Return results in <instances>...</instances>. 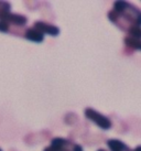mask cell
I'll use <instances>...</instances> for the list:
<instances>
[{
    "instance_id": "cell-1",
    "label": "cell",
    "mask_w": 141,
    "mask_h": 151,
    "mask_svg": "<svg viewBox=\"0 0 141 151\" xmlns=\"http://www.w3.org/2000/svg\"><path fill=\"white\" fill-rule=\"evenodd\" d=\"M114 11L124 18L130 25H141V11L126 1H116L114 4Z\"/></svg>"
},
{
    "instance_id": "cell-2",
    "label": "cell",
    "mask_w": 141,
    "mask_h": 151,
    "mask_svg": "<svg viewBox=\"0 0 141 151\" xmlns=\"http://www.w3.org/2000/svg\"><path fill=\"white\" fill-rule=\"evenodd\" d=\"M85 116H86V118H88L89 120L94 122L95 125H97L99 128H101V129L108 130L112 128V122L106 116L101 115L98 111H96L95 109L86 108L85 109Z\"/></svg>"
},
{
    "instance_id": "cell-3",
    "label": "cell",
    "mask_w": 141,
    "mask_h": 151,
    "mask_svg": "<svg viewBox=\"0 0 141 151\" xmlns=\"http://www.w3.org/2000/svg\"><path fill=\"white\" fill-rule=\"evenodd\" d=\"M33 28L35 30H37L39 32H41L42 34H49L51 37H58L60 34V29L58 27H55L53 24H50V23H46V22L43 21H37L34 22Z\"/></svg>"
},
{
    "instance_id": "cell-4",
    "label": "cell",
    "mask_w": 141,
    "mask_h": 151,
    "mask_svg": "<svg viewBox=\"0 0 141 151\" xmlns=\"http://www.w3.org/2000/svg\"><path fill=\"white\" fill-rule=\"evenodd\" d=\"M24 38L28 39L29 41H32V42L41 43L44 40V35L41 32H39L37 30L34 29V28H31V29H28L25 31Z\"/></svg>"
},
{
    "instance_id": "cell-5",
    "label": "cell",
    "mask_w": 141,
    "mask_h": 151,
    "mask_svg": "<svg viewBox=\"0 0 141 151\" xmlns=\"http://www.w3.org/2000/svg\"><path fill=\"white\" fill-rule=\"evenodd\" d=\"M107 146L110 151H131L127 145H124L122 141L118 139H110L107 141Z\"/></svg>"
},
{
    "instance_id": "cell-6",
    "label": "cell",
    "mask_w": 141,
    "mask_h": 151,
    "mask_svg": "<svg viewBox=\"0 0 141 151\" xmlns=\"http://www.w3.org/2000/svg\"><path fill=\"white\" fill-rule=\"evenodd\" d=\"M124 43H126V45H128L129 47H131L133 50L141 51V40L127 37V38H124Z\"/></svg>"
},
{
    "instance_id": "cell-7",
    "label": "cell",
    "mask_w": 141,
    "mask_h": 151,
    "mask_svg": "<svg viewBox=\"0 0 141 151\" xmlns=\"http://www.w3.org/2000/svg\"><path fill=\"white\" fill-rule=\"evenodd\" d=\"M128 33L130 38H135V39H138V40H141V27L131 25L128 30Z\"/></svg>"
},
{
    "instance_id": "cell-8",
    "label": "cell",
    "mask_w": 141,
    "mask_h": 151,
    "mask_svg": "<svg viewBox=\"0 0 141 151\" xmlns=\"http://www.w3.org/2000/svg\"><path fill=\"white\" fill-rule=\"evenodd\" d=\"M10 31V28H9V23L7 21H4V20H0V32L2 33H8Z\"/></svg>"
},
{
    "instance_id": "cell-9",
    "label": "cell",
    "mask_w": 141,
    "mask_h": 151,
    "mask_svg": "<svg viewBox=\"0 0 141 151\" xmlns=\"http://www.w3.org/2000/svg\"><path fill=\"white\" fill-rule=\"evenodd\" d=\"M43 151H58V150H55V149H53V148H51V147H49V148H45Z\"/></svg>"
},
{
    "instance_id": "cell-10",
    "label": "cell",
    "mask_w": 141,
    "mask_h": 151,
    "mask_svg": "<svg viewBox=\"0 0 141 151\" xmlns=\"http://www.w3.org/2000/svg\"><path fill=\"white\" fill-rule=\"evenodd\" d=\"M135 151H141V146H139V147L136 148V149H135Z\"/></svg>"
},
{
    "instance_id": "cell-11",
    "label": "cell",
    "mask_w": 141,
    "mask_h": 151,
    "mask_svg": "<svg viewBox=\"0 0 141 151\" xmlns=\"http://www.w3.org/2000/svg\"><path fill=\"white\" fill-rule=\"evenodd\" d=\"M98 151H106V150H104V149H99Z\"/></svg>"
},
{
    "instance_id": "cell-12",
    "label": "cell",
    "mask_w": 141,
    "mask_h": 151,
    "mask_svg": "<svg viewBox=\"0 0 141 151\" xmlns=\"http://www.w3.org/2000/svg\"><path fill=\"white\" fill-rule=\"evenodd\" d=\"M0 151H2V150H1V149H0Z\"/></svg>"
}]
</instances>
